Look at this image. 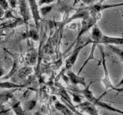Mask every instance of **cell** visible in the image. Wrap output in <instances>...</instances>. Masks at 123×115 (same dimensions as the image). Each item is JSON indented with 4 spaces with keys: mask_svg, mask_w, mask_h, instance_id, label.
I'll return each instance as SVG.
<instances>
[{
    "mask_svg": "<svg viewBox=\"0 0 123 115\" xmlns=\"http://www.w3.org/2000/svg\"><path fill=\"white\" fill-rule=\"evenodd\" d=\"M90 84H91V83L88 84V86H86V87H85L83 90L79 91L81 93H82V94L84 95V97L87 99L88 101L91 102L92 104H93L95 105V106L101 107H102V108L105 109L107 110H109V111H111V112L118 113V114H120L123 115V110H119L118 108H115V107L111 106L109 104H106L105 102L101 101L99 98H96L95 96L92 94V92L89 89Z\"/></svg>",
    "mask_w": 123,
    "mask_h": 115,
    "instance_id": "1",
    "label": "cell"
},
{
    "mask_svg": "<svg viewBox=\"0 0 123 115\" xmlns=\"http://www.w3.org/2000/svg\"><path fill=\"white\" fill-rule=\"evenodd\" d=\"M99 49H100V52H101V55H102V67H103V70H104V74H105L104 78L102 80V82L103 83V84L105 87V93H104L101 96V97L99 98V99H100V98H101L102 97H103V96L107 93L108 90H109V89L112 90V91H115L118 92V93H120V92H123V87L119 88V87H117L116 86H114L113 84H111V80L109 78V71H108V68H107L105 52H104L103 49H102V48L101 47V46H99Z\"/></svg>",
    "mask_w": 123,
    "mask_h": 115,
    "instance_id": "2",
    "label": "cell"
},
{
    "mask_svg": "<svg viewBox=\"0 0 123 115\" xmlns=\"http://www.w3.org/2000/svg\"><path fill=\"white\" fill-rule=\"evenodd\" d=\"M101 17H102V15H101V13H99L98 15H96L95 17H92V16H90V15H89V16H88V18H85V19H82V27H81V29L79 31L78 35H77L76 39L74 41V42H73V43L71 45V46L68 48V50L65 53H67L69 51V50L72 48V47H73V46H74V45L76 43V42L79 41L81 37H82L85 33H86L88 30H89L90 29H92V27H93L96 24L97 21L99 20V19L101 18Z\"/></svg>",
    "mask_w": 123,
    "mask_h": 115,
    "instance_id": "3",
    "label": "cell"
},
{
    "mask_svg": "<svg viewBox=\"0 0 123 115\" xmlns=\"http://www.w3.org/2000/svg\"><path fill=\"white\" fill-rule=\"evenodd\" d=\"M102 36V33L101 32V30L99 29L98 27L95 25L93 27H92V48H91V52L89 54V55H88V58L86 60V61L84 62V64H82V68H80V70L78 72V75L81 73V71H82L83 70V68H85V66L86 65V64L90 60H96L98 61L97 59L95 58L94 57V52H95V49L96 48V46H97L98 44H99V41H100V39H101V38Z\"/></svg>",
    "mask_w": 123,
    "mask_h": 115,
    "instance_id": "4",
    "label": "cell"
},
{
    "mask_svg": "<svg viewBox=\"0 0 123 115\" xmlns=\"http://www.w3.org/2000/svg\"><path fill=\"white\" fill-rule=\"evenodd\" d=\"M118 6H123V2L118 3V4H112V5H104V4L95 2V3L91 4V5L86 7V9L88 11V13H89L90 16L95 17L96 15H98L103 10L107 9H110V8L118 7Z\"/></svg>",
    "mask_w": 123,
    "mask_h": 115,
    "instance_id": "5",
    "label": "cell"
},
{
    "mask_svg": "<svg viewBox=\"0 0 123 115\" xmlns=\"http://www.w3.org/2000/svg\"><path fill=\"white\" fill-rule=\"evenodd\" d=\"M17 1L19 6V13H20L23 21H24V23L28 25L29 21L32 18V14H31V11L27 0H17Z\"/></svg>",
    "mask_w": 123,
    "mask_h": 115,
    "instance_id": "6",
    "label": "cell"
},
{
    "mask_svg": "<svg viewBox=\"0 0 123 115\" xmlns=\"http://www.w3.org/2000/svg\"><path fill=\"white\" fill-rule=\"evenodd\" d=\"M92 40L91 39H88V41H86V43L82 45H80L79 47L77 48L74 52H72V55L69 56L68 58L65 61V70H69L73 65L75 64V61L77 60V58H78V56L79 55V53L81 52V50H82L83 48L86 47V45H88L89 43H92Z\"/></svg>",
    "mask_w": 123,
    "mask_h": 115,
    "instance_id": "7",
    "label": "cell"
},
{
    "mask_svg": "<svg viewBox=\"0 0 123 115\" xmlns=\"http://www.w3.org/2000/svg\"><path fill=\"white\" fill-rule=\"evenodd\" d=\"M27 2L29 4V9L32 14V17L34 19L35 25H36V29H38V23L41 20V15L39 12V8L37 4L36 0H27Z\"/></svg>",
    "mask_w": 123,
    "mask_h": 115,
    "instance_id": "8",
    "label": "cell"
},
{
    "mask_svg": "<svg viewBox=\"0 0 123 115\" xmlns=\"http://www.w3.org/2000/svg\"><path fill=\"white\" fill-rule=\"evenodd\" d=\"M89 16V13H88V11L86 9V7L84 8H80L79 9H76V12H75V14L72 15L71 17L68 18L65 22H62L61 23L62 26H65V25H67L68 23L71 22L72 21L75 20L76 18H82V19H85L88 18Z\"/></svg>",
    "mask_w": 123,
    "mask_h": 115,
    "instance_id": "9",
    "label": "cell"
},
{
    "mask_svg": "<svg viewBox=\"0 0 123 115\" xmlns=\"http://www.w3.org/2000/svg\"><path fill=\"white\" fill-rule=\"evenodd\" d=\"M76 107H79V109L88 113L89 115H99L98 111L95 107V105L92 104L89 101H85L83 103H80L78 105L75 106Z\"/></svg>",
    "mask_w": 123,
    "mask_h": 115,
    "instance_id": "10",
    "label": "cell"
},
{
    "mask_svg": "<svg viewBox=\"0 0 123 115\" xmlns=\"http://www.w3.org/2000/svg\"><path fill=\"white\" fill-rule=\"evenodd\" d=\"M99 44L103 45H123V37L118 38V37H109L107 35H104L101 38L99 41Z\"/></svg>",
    "mask_w": 123,
    "mask_h": 115,
    "instance_id": "11",
    "label": "cell"
},
{
    "mask_svg": "<svg viewBox=\"0 0 123 115\" xmlns=\"http://www.w3.org/2000/svg\"><path fill=\"white\" fill-rule=\"evenodd\" d=\"M67 76L69 79V80L71 81V83L73 85H77V84H82V86L86 87V80L83 78V77H80L78 75H75L74 72L72 71L71 70H68L67 71Z\"/></svg>",
    "mask_w": 123,
    "mask_h": 115,
    "instance_id": "12",
    "label": "cell"
},
{
    "mask_svg": "<svg viewBox=\"0 0 123 115\" xmlns=\"http://www.w3.org/2000/svg\"><path fill=\"white\" fill-rule=\"evenodd\" d=\"M22 24H25L22 18H16L13 21H7L0 24V30L6 29H14Z\"/></svg>",
    "mask_w": 123,
    "mask_h": 115,
    "instance_id": "13",
    "label": "cell"
},
{
    "mask_svg": "<svg viewBox=\"0 0 123 115\" xmlns=\"http://www.w3.org/2000/svg\"><path fill=\"white\" fill-rule=\"evenodd\" d=\"M25 38H29L31 39H32L36 41H38L39 40V34H38V29H31L30 30H29L25 34Z\"/></svg>",
    "mask_w": 123,
    "mask_h": 115,
    "instance_id": "14",
    "label": "cell"
},
{
    "mask_svg": "<svg viewBox=\"0 0 123 115\" xmlns=\"http://www.w3.org/2000/svg\"><path fill=\"white\" fill-rule=\"evenodd\" d=\"M55 107L57 110H59L60 112L62 113L64 115H73L72 112L69 110L67 107H65L64 104H62L59 103V101H57L55 103Z\"/></svg>",
    "mask_w": 123,
    "mask_h": 115,
    "instance_id": "15",
    "label": "cell"
},
{
    "mask_svg": "<svg viewBox=\"0 0 123 115\" xmlns=\"http://www.w3.org/2000/svg\"><path fill=\"white\" fill-rule=\"evenodd\" d=\"M32 72V68L30 67H24L22 68L18 71V75L20 78H25L27 76L29 75Z\"/></svg>",
    "mask_w": 123,
    "mask_h": 115,
    "instance_id": "16",
    "label": "cell"
},
{
    "mask_svg": "<svg viewBox=\"0 0 123 115\" xmlns=\"http://www.w3.org/2000/svg\"><path fill=\"white\" fill-rule=\"evenodd\" d=\"M23 87V85L14 84V83H12V82H8V81L0 82V87H2V88L11 89V88H19V87Z\"/></svg>",
    "mask_w": 123,
    "mask_h": 115,
    "instance_id": "17",
    "label": "cell"
},
{
    "mask_svg": "<svg viewBox=\"0 0 123 115\" xmlns=\"http://www.w3.org/2000/svg\"><path fill=\"white\" fill-rule=\"evenodd\" d=\"M109 48L111 50V52H113L115 54H116L117 55H118L120 57V58L122 59V61H123V51L121 49H119L116 47H115V46L111 45H109Z\"/></svg>",
    "mask_w": 123,
    "mask_h": 115,
    "instance_id": "18",
    "label": "cell"
},
{
    "mask_svg": "<svg viewBox=\"0 0 123 115\" xmlns=\"http://www.w3.org/2000/svg\"><path fill=\"white\" fill-rule=\"evenodd\" d=\"M53 9V6H44L39 9L40 15L42 16H45L46 15H48L49 12H51V11Z\"/></svg>",
    "mask_w": 123,
    "mask_h": 115,
    "instance_id": "19",
    "label": "cell"
},
{
    "mask_svg": "<svg viewBox=\"0 0 123 115\" xmlns=\"http://www.w3.org/2000/svg\"><path fill=\"white\" fill-rule=\"evenodd\" d=\"M13 109L15 110V114H16V115H25L24 112H23L22 110V107H20V105H19V103L15 104L13 106Z\"/></svg>",
    "mask_w": 123,
    "mask_h": 115,
    "instance_id": "20",
    "label": "cell"
},
{
    "mask_svg": "<svg viewBox=\"0 0 123 115\" xmlns=\"http://www.w3.org/2000/svg\"><path fill=\"white\" fill-rule=\"evenodd\" d=\"M3 18H12V19L16 18V17L13 15L12 11L10 10V9L5 10V13H4Z\"/></svg>",
    "mask_w": 123,
    "mask_h": 115,
    "instance_id": "21",
    "label": "cell"
},
{
    "mask_svg": "<svg viewBox=\"0 0 123 115\" xmlns=\"http://www.w3.org/2000/svg\"><path fill=\"white\" fill-rule=\"evenodd\" d=\"M57 1L58 0H38L37 4L38 6H42V5H44V4H50L52 2H55Z\"/></svg>",
    "mask_w": 123,
    "mask_h": 115,
    "instance_id": "22",
    "label": "cell"
},
{
    "mask_svg": "<svg viewBox=\"0 0 123 115\" xmlns=\"http://www.w3.org/2000/svg\"><path fill=\"white\" fill-rule=\"evenodd\" d=\"M80 1L82 2L84 4H86V5H87V6H89V5H91V4L94 3V0H75L74 3H73V6H75L76 4Z\"/></svg>",
    "mask_w": 123,
    "mask_h": 115,
    "instance_id": "23",
    "label": "cell"
},
{
    "mask_svg": "<svg viewBox=\"0 0 123 115\" xmlns=\"http://www.w3.org/2000/svg\"><path fill=\"white\" fill-rule=\"evenodd\" d=\"M0 6H2L4 10H7L9 9V5L6 0H0Z\"/></svg>",
    "mask_w": 123,
    "mask_h": 115,
    "instance_id": "24",
    "label": "cell"
},
{
    "mask_svg": "<svg viewBox=\"0 0 123 115\" xmlns=\"http://www.w3.org/2000/svg\"><path fill=\"white\" fill-rule=\"evenodd\" d=\"M36 58H37V54H36V53H35V52H33L30 55V58H29L30 64H34V63H36Z\"/></svg>",
    "mask_w": 123,
    "mask_h": 115,
    "instance_id": "25",
    "label": "cell"
},
{
    "mask_svg": "<svg viewBox=\"0 0 123 115\" xmlns=\"http://www.w3.org/2000/svg\"><path fill=\"white\" fill-rule=\"evenodd\" d=\"M36 102L35 101H30L28 103V105H27V109H28L29 110H32L35 107V106H36Z\"/></svg>",
    "mask_w": 123,
    "mask_h": 115,
    "instance_id": "26",
    "label": "cell"
},
{
    "mask_svg": "<svg viewBox=\"0 0 123 115\" xmlns=\"http://www.w3.org/2000/svg\"><path fill=\"white\" fill-rule=\"evenodd\" d=\"M9 1V5L11 6V8L12 9H15V7H16V6H17V4H18V1L17 0H8Z\"/></svg>",
    "mask_w": 123,
    "mask_h": 115,
    "instance_id": "27",
    "label": "cell"
},
{
    "mask_svg": "<svg viewBox=\"0 0 123 115\" xmlns=\"http://www.w3.org/2000/svg\"><path fill=\"white\" fill-rule=\"evenodd\" d=\"M72 95L73 96V100H74V101H75V103H78V104L82 103V99L80 98L79 96L76 95V94H72Z\"/></svg>",
    "mask_w": 123,
    "mask_h": 115,
    "instance_id": "28",
    "label": "cell"
},
{
    "mask_svg": "<svg viewBox=\"0 0 123 115\" xmlns=\"http://www.w3.org/2000/svg\"><path fill=\"white\" fill-rule=\"evenodd\" d=\"M5 74V70H4V68H3V67H2V64L0 63V78Z\"/></svg>",
    "mask_w": 123,
    "mask_h": 115,
    "instance_id": "29",
    "label": "cell"
},
{
    "mask_svg": "<svg viewBox=\"0 0 123 115\" xmlns=\"http://www.w3.org/2000/svg\"><path fill=\"white\" fill-rule=\"evenodd\" d=\"M4 13H5V10L2 9V6H0V20H1V19L3 18Z\"/></svg>",
    "mask_w": 123,
    "mask_h": 115,
    "instance_id": "30",
    "label": "cell"
},
{
    "mask_svg": "<svg viewBox=\"0 0 123 115\" xmlns=\"http://www.w3.org/2000/svg\"><path fill=\"white\" fill-rule=\"evenodd\" d=\"M105 1V0H94V3L95 2H98V3H100V4H103V2Z\"/></svg>",
    "mask_w": 123,
    "mask_h": 115,
    "instance_id": "31",
    "label": "cell"
},
{
    "mask_svg": "<svg viewBox=\"0 0 123 115\" xmlns=\"http://www.w3.org/2000/svg\"><path fill=\"white\" fill-rule=\"evenodd\" d=\"M122 18H123V14H122Z\"/></svg>",
    "mask_w": 123,
    "mask_h": 115,
    "instance_id": "32",
    "label": "cell"
}]
</instances>
